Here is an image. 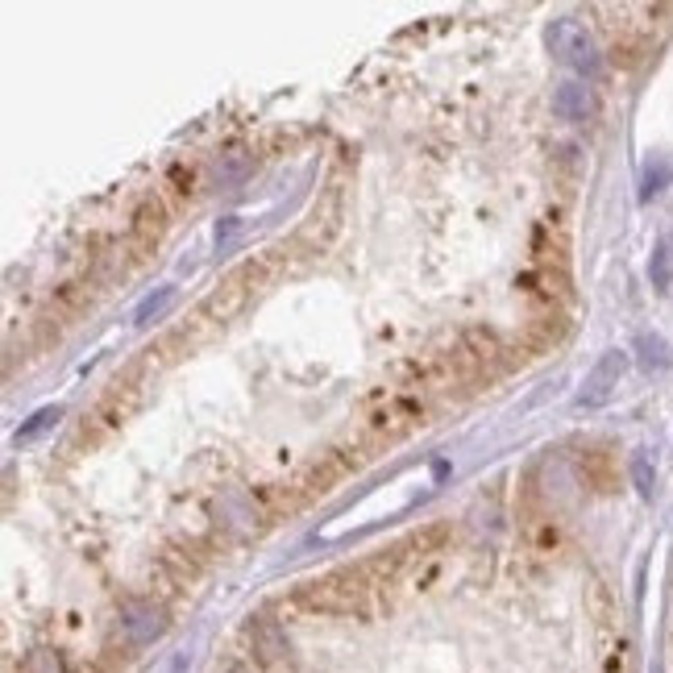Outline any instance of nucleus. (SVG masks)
Segmentation results:
<instances>
[{
    "instance_id": "obj_6",
    "label": "nucleus",
    "mask_w": 673,
    "mask_h": 673,
    "mask_svg": "<svg viewBox=\"0 0 673 673\" xmlns=\"http://www.w3.org/2000/svg\"><path fill=\"white\" fill-rule=\"evenodd\" d=\"M553 113L562 121H590L594 117V92L587 84H562L553 92Z\"/></svg>"
},
{
    "instance_id": "obj_11",
    "label": "nucleus",
    "mask_w": 673,
    "mask_h": 673,
    "mask_svg": "<svg viewBox=\"0 0 673 673\" xmlns=\"http://www.w3.org/2000/svg\"><path fill=\"white\" fill-rule=\"evenodd\" d=\"M59 416H63L59 408H43V412H34V416H29V424H25L22 433H17V441H34V437H38V433H46V428L59 421Z\"/></svg>"
},
{
    "instance_id": "obj_9",
    "label": "nucleus",
    "mask_w": 673,
    "mask_h": 673,
    "mask_svg": "<svg viewBox=\"0 0 673 673\" xmlns=\"http://www.w3.org/2000/svg\"><path fill=\"white\" fill-rule=\"evenodd\" d=\"M619 370H624V358L619 354H611V358H603L599 366H594V375L587 379V391L578 395V403H599V400H607V382L611 379H619Z\"/></svg>"
},
{
    "instance_id": "obj_12",
    "label": "nucleus",
    "mask_w": 673,
    "mask_h": 673,
    "mask_svg": "<svg viewBox=\"0 0 673 673\" xmlns=\"http://www.w3.org/2000/svg\"><path fill=\"white\" fill-rule=\"evenodd\" d=\"M170 287H163V292L158 295H150L146 304H142V308H138V316H133V320H138V324H150V320H154V316H163V308H167L170 304Z\"/></svg>"
},
{
    "instance_id": "obj_5",
    "label": "nucleus",
    "mask_w": 673,
    "mask_h": 673,
    "mask_svg": "<svg viewBox=\"0 0 673 673\" xmlns=\"http://www.w3.org/2000/svg\"><path fill=\"white\" fill-rule=\"evenodd\" d=\"M117 628H121V645L142 649L150 640H158L167 631V607L154 594H129L117 607Z\"/></svg>"
},
{
    "instance_id": "obj_14",
    "label": "nucleus",
    "mask_w": 673,
    "mask_h": 673,
    "mask_svg": "<svg viewBox=\"0 0 673 673\" xmlns=\"http://www.w3.org/2000/svg\"><path fill=\"white\" fill-rule=\"evenodd\" d=\"M216 673H262V670H258V665H250L246 657H229V661H225V665H221Z\"/></svg>"
},
{
    "instance_id": "obj_4",
    "label": "nucleus",
    "mask_w": 673,
    "mask_h": 673,
    "mask_svg": "<svg viewBox=\"0 0 673 673\" xmlns=\"http://www.w3.org/2000/svg\"><path fill=\"white\" fill-rule=\"evenodd\" d=\"M548 46H553V55H557L569 71H578L582 80H599V71H603V55H599L594 38L587 34V25L569 22V17L553 22L548 25Z\"/></svg>"
},
{
    "instance_id": "obj_3",
    "label": "nucleus",
    "mask_w": 673,
    "mask_h": 673,
    "mask_svg": "<svg viewBox=\"0 0 673 673\" xmlns=\"http://www.w3.org/2000/svg\"><path fill=\"white\" fill-rule=\"evenodd\" d=\"M241 649L246 661L258 670H279L292 661V636L283 628V619H274V611H253L241 619Z\"/></svg>"
},
{
    "instance_id": "obj_8",
    "label": "nucleus",
    "mask_w": 673,
    "mask_h": 673,
    "mask_svg": "<svg viewBox=\"0 0 673 673\" xmlns=\"http://www.w3.org/2000/svg\"><path fill=\"white\" fill-rule=\"evenodd\" d=\"M17 673H80L71 661H67L63 649H50V645H38L22 657V670Z\"/></svg>"
},
{
    "instance_id": "obj_13",
    "label": "nucleus",
    "mask_w": 673,
    "mask_h": 673,
    "mask_svg": "<svg viewBox=\"0 0 673 673\" xmlns=\"http://www.w3.org/2000/svg\"><path fill=\"white\" fill-rule=\"evenodd\" d=\"M237 229H241V221H237V216H225V221L216 225V250H229Z\"/></svg>"
},
{
    "instance_id": "obj_1",
    "label": "nucleus",
    "mask_w": 673,
    "mask_h": 673,
    "mask_svg": "<svg viewBox=\"0 0 673 673\" xmlns=\"http://www.w3.org/2000/svg\"><path fill=\"white\" fill-rule=\"evenodd\" d=\"M379 594L375 582L366 578V569H333L324 578H312L304 587H295V594L287 599L292 607L308 611V615H354L366 607V599Z\"/></svg>"
},
{
    "instance_id": "obj_7",
    "label": "nucleus",
    "mask_w": 673,
    "mask_h": 673,
    "mask_svg": "<svg viewBox=\"0 0 673 673\" xmlns=\"http://www.w3.org/2000/svg\"><path fill=\"white\" fill-rule=\"evenodd\" d=\"M196 188H200V167H191V163H170L167 175H163L158 196H163L167 204H184V200L196 196Z\"/></svg>"
},
{
    "instance_id": "obj_10",
    "label": "nucleus",
    "mask_w": 673,
    "mask_h": 673,
    "mask_svg": "<svg viewBox=\"0 0 673 673\" xmlns=\"http://www.w3.org/2000/svg\"><path fill=\"white\" fill-rule=\"evenodd\" d=\"M524 541H528V553H536V557H553L557 548H562V528L553 524V520H532L524 528Z\"/></svg>"
},
{
    "instance_id": "obj_2",
    "label": "nucleus",
    "mask_w": 673,
    "mask_h": 673,
    "mask_svg": "<svg viewBox=\"0 0 673 673\" xmlns=\"http://www.w3.org/2000/svg\"><path fill=\"white\" fill-rule=\"evenodd\" d=\"M421 424H424V395H412V391H375L366 416H362V441L366 445L400 441V437H408Z\"/></svg>"
}]
</instances>
